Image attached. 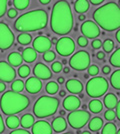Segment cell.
<instances>
[{
  "mask_svg": "<svg viewBox=\"0 0 120 134\" xmlns=\"http://www.w3.org/2000/svg\"><path fill=\"white\" fill-rule=\"evenodd\" d=\"M9 134H31L29 131L25 130V129H16L14 131H11Z\"/></svg>",
  "mask_w": 120,
  "mask_h": 134,
  "instance_id": "f6af8a7d",
  "label": "cell"
},
{
  "mask_svg": "<svg viewBox=\"0 0 120 134\" xmlns=\"http://www.w3.org/2000/svg\"><path fill=\"white\" fill-rule=\"evenodd\" d=\"M104 117L108 121H112L116 118V113L112 109H107V111L104 113Z\"/></svg>",
  "mask_w": 120,
  "mask_h": 134,
  "instance_id": "74e56055",
  "label": "cell"
},
{
  "mask_svg": "<svg viewBox=\"0 0 120 134\" xmlns=\"http://www.w3.org/2000/svg\"><path fill=\"white\" fill-rule=\"evenodd\" d=\"M103 126V120L100 117H93L88 123V128L91 131H99Z\"/></svg>",
  "mask_w": 120,
  "mask_h": 134,
  "instance_id": "cb8c5ba5",
  "label": "cell"
},
{
  "mask_svg": "<svg viewBox=\"0 0 120 134\" xmlns=\"http://www.w3.org/2000/svg\"><path fill=\"white\" fill-rule=\"evenodd\" d=\"M59 106V100L55 97L41 96L39 97L33 106V113L36 117L44 118L55 114Z\"/></svg>",
  "mask_w": 120,
  "mask_h": 134,
  "instance_id": "5b68a950",
  "label": "cell"
},
{
  "mask_svg": "<svg viewBox=\"0 0 120 134\" xmlns=\"http://www.w3.org/2000/svg\"><path fill=\"white\" fill-rule=\"evenodd\" d=\"M55 45L58 54L64 57L71 55L75 51V42L71 37H61L57 40V43Z\"/></svg>",
  "mask_w": 120,
  "mask_h": 134,
  "instance_id": "30bf717a",
  "label": "cell"
},
{
  "mask_svg": "<svg viewBox=\"0 0 120 134\" xmlns=\"http://www.w3.org/2000/svg\"><path fill=\"white\" fill-rule=\"evenodd\" d=\"M103 103H104V106L106 107L107 109H113L117 105L118 99H117V97H116L115 94L108 93V94L105 95V97L103 99Z\"/></svg>",
  "mask_w": 120,
  "mask_h": 134,
  "instance_id": "ffe728a7",
  "label": "cell"
},
{
  "mask_svg": "<svg viewBox=\"0 0 120 134\" xmlns=\"http://www.w3.org/2000/svg\"><path fill=\"white\" fill-rule=\"evenodd\" d=\"M96 57H97L99 60H102V59L105 58V53L103 51H99V52H97V54H96Z\"/></svg>",
  "mask_w": 120,
  "mask_h": 134,
  "instance_id": "c3c4849f",
  "label": "cell"
},
{
  "mask_svg": "<svg viewBox=\"0 0 120 134\" xmlns=\"http://www.w3.org/2000/svg\"><path fill=\"white\" fill-rule=\"evenodd\" d=\"M57 83H60V84L64 83V78H63V77H58V79H57Z\"/></svg>",
  "mask_w": 120,
  "mask_h": 134,
  "instance_id": "9f6ffc18",
  "label": "cell"
},
{
  "mask_svg": "<svg viewBox=\"0 0 120 134\" xmlns=\"http://www.w3.org/2000/svg\"><path fill=\"white\" fill-rule=\"evenodd\" d=\"M14 43V34L9 26L4 22H0V49L7 50Z\"/></svg>",
  "mask_w": 120,
  "mask_h": 134,
  "instance_id": "9c48e42d",
  "label": "cell"
},
{
  "mask_svg": "<svg viewBox=\"0 0 120 134\" xmlns=\"http://www.w3.org/2000/svg\"><path fill=\"white\" fill-rule=\"evenodd\" d=\"M24 88L27 90V92L30 94H36L42 89V82L41 80L36 77H29L27 78L26 82L24 83Z\"/></svg>",
  "mask_w": 120,
  "mask_h": 134,
  "instance_id": "5bb4252c",
  "label": "cell"
},
{
  "mask_svg": "<svg viewBox=\"0 0 120 134\" xmlns=\"http://www.w3.org/2000/svg\"><path fill=\"white\" fill-rule=\"evenodd\" d=\"M48 14L43 9L31 10L18 17L14 22V28L19 32H32L47 26Z\"/></svg>",
  "mask_w": 120,
  "mask_h": 134,
  "instance_id": "3957f363",
  "label": "cell"
},
{
  "mask_svg": "<svg viewBox=\"0 0 120 134\" xmlns=\"http://www.w3.org/2000/svg\"><path fill=\"white\" fill-rule=\"evenodd\" d=\"M6 89V84L4 82H0V93L4 92Z\"/></svg>",
  "mask_w": 120,
  "mask_h": 134,
  "instance_id": "816d5d0a",
  "label": "cell"
},
{
  "mask_svg": "<svg viewBox=\"0 0 120 134\" xmlns=\"http://www.w3.org/2000/svg\"><path fill=\"white\" fill-rule=\"evenodd\" d=\"M88 107H89V109H90V111H91L92 113L97 114V113L102 111L103 104H102V102L100 100H98V99H92V100L89 102Z\"/></svg>",
  "mask_w": 120,
  "mask_h": 134,
  "instance_id": "484cf974",
  "label": "cell"
},
{
  "mask_svg": "<svg viewBox=\"0 0 120 134\" xmlns=\"http://www.w3.org/2000/svg\"><path fill=\"white\" fill-rule=\"evenodd\" d=\"M66 89L72 94H80L83 90V84L78 79H69L65 84Z\"/></svg>",
  "mask_w": 120,
  "mask_h": 134,
  "instance_id": "ac0fdd59",
  "label": "cell"
},
{
  "mask_svg": "<svg viewBox=\"0 0 120 134\" xmlns=\"http://www.w3.org/2000/svg\"><path fill=\"white\" fill-rule=\"evenodd\" d=\"M12 4L16 8V10H24L30 4V0H13Z\"/></svg>",
  "mask_w": 120,
  "mask_h": 134,
  "instance_id": "4dcf8cb0",
  "label": "cell"
},
{
  "mask_svg": "<svg viewBox=\"0 0 120 134\" xmlns=\"http://www.w3.org/2000/svg\"><path fill=\"white\" fill-rule=\"evenodd\" d=\"M116 134H120V129L118 130V131H117V132H116Z\"/></svg>",
  "mask_w": 120,
  "mask_h": 134,
  "instance_id": "e7e4bbea",
  "label": "cell"
},
{
  "mask_svg": "<svg viewBox=\"0 0 120 134\" xmlns=\"http://www.w3.org/2000/svg\"><path fill=\"white\" fill-rule=\"evenodd\" d=\"M22 58L23 60L26 61L27 63H32L37 58V52L31 47L25 48L22 52Z\"/></svg>",
  "mask_w": 120,
  "mask_h": 134,
  "instance_id": "44dd1931",
  "label": "cell"
},
{
  "mask_svg": "<svg viewBox=\"0 0 120 134\" xmlns=\"http://www.w3.org/2000/svg\"><path fill=\"white\" fill-rule=\"evenodd\" d=\"M78 19H79L80 21H85V19H86V17L84 14H80L79 16H78Z\"/></svg>",
  "mask_w": 120,
  "mask_h": 134,
  "instance_id": "11a10c76",
  "label": "cell"
},
{
  "mask_svg": "<svg viewBox=\"0 0 120 134\" xmlns=\"http://www.w3.org/2000/svg\"><path fill=\"white\" fill-rule=\"evenodd\" d=\"M73 27V15L71 6L65 0L57 1L52 8L50 28L55 34L66 35Z\"/></svg>",
  "mask_w": 120,
  "mask_h": 134,
  "instance_id": "6da1fadb",
  "label": "cell"
},
{
  "mask_svg": "<svg viewBox=\"0 0 120 134\" xmlns=\"http://www.w3.org/2000/svg\"><path fill=\"white\" fill-rule=\"evenodd\" d=\"M69 71H70V69H69V67H64V69H63V72L64 73H69Z\"/></svg>",
  "mask_w": 120,
  "mask_h": 134,
  "instance_id": "680465c9",
  "label": "cell"
},
{
  "mask_svg": "<svg viewBox=\"0 0 120 134\" xmlns=\"http://www.w3.org/2000/svg\"><path fill=\"white\" fill-rule=\"evenodd\" d=\"M98 73H99V68L97 65H89L88 67V75H91V76H96Z\"/></svg>",
  "mask_w": 120,
  "mask_h": 134,
  "instance_id": "f35d334b",
  "label": "cell"
},
{
  "mask_svg": "<svg viewBox=\"0 0 120 134\" xmlns=\"http://www.w3.org/2000/svg\"><path fill=\"white\" fill-rule=\"evenodd\" d=\"M108 81L101 76H94L88 80L86 84V92L92 98H98L108 90Z\"/></svg>",
  "mask_w": 120,
  "mask_h": 134,
  "instance_id": "8992f818",
  "label": "cell"
},
{
  "mask_svg": "<svg viewBox=\"0 0 120 134\" xmlns=\"http://www.w3.org/2000/svg\"><path fill=\"white\" fill-rule=\"evenodd\" d=\"M17 41L18 43H20L21 45H28L31 43L32 41V36L27 32L19 34L17 36Z\"/></svg>",
  "mask_w": 120,
  "mask_h": 134,
  "instance_id": "f546056e",
  "label": "cell"
},
{
  "mask_svg": "<svg viewBox=\"0 0 120 134\" xmlns=\"http://www.w3.org/2000/svg\"><path fill=\"white\" fill-rule=\"evenodd\" d=\"M118 6L120 7V0H119V2H118Z\"/></svg>",
  "mask_w": 120,
  "mask_h": 134,
  "instance_id": "03108f58",
  "label": "cell"
},
{
  "mask_svg": "<svg viewBox=\"0 0 120 134\" xmlns=\"http://www.w3.org/2000/svg\"><path fill=\"white\" fill-rule=\"evenodd\" d=\"M115 37H116V40L118 41V43H120V29L116 32V35H115Z\"/></svg>",
  "mask_w": 120,
  "mask_h": 134,
  "instance_id": "db71d44e",
  "label": "cell"
},
{
  "mask_svg": "<svg viewBox=\"0 0 120 134\" xmlns=\"http://www.w3.org/2000/svg\"><path fill=\"white\" fill-rule=\"evenodd\" d=\"M115 108H116V117L118 118V120L120 121V100L118 101V103H117Z\"/></svg>",
  "mask_w": 120,
  "mask_h": 134,
  "instance_id": "bcb514c9",
  "label": "cell"
},
{
  "mask_svg": "<svg viewBox=\"0 0 120 134\" xmlns=\"http://www.w3.org/2000/svg\"><path fill=\"white\" fill-rule=\"evenodd\" d=\"M5 130V126H4V122H3V119H2V116L0 115V134L2 132H4Z\"/></svg>",
  "mask_w": 120,
  "mask_h": 134,
  "instance_id": "7dc6e473",
  "label": "cell"
},
{
  "mask_svg": "<svg viewBox=\"0 0 120 134\" xmlns=\"http://www.w3.org/2000/svg\"><path fill=\"white\" fill-rule=\"evenodd\" d=\"M7 9V0H0V18L4 16Z\"/></svg>",
  "mask_w": 120,
  "mask_h": 134,
  "instance_id": "ab89813d",
  "label": "cell"
},
{
  "mask_svg": "<svg viewBox=\"0 0 120 134\" xmlns=\"http://www.w3.org/2000/svg\"><path fill=\"white\" fill-rule=\"evenodd\" d=\"M52 130L57 132V133H61L63 131H65L66 128H67V123H66V120L63 117L59 116V117H56L53 121H52Z\"/></svg>",
  "mask_w": 120,
  "mask_h": 134,
  "instance_id": "d6986e66",
  "label": "cell"
},
{
  "mask_svg": "<svg viewBox=\"0 0 120 134\" xmlns=\"http://www.w3.org/2000/svg\"><path fill=\"white\" fill-rule=\"evenodd\" d=\"M110 83L116 90H120V69L115 70L110 76Z\"/></svg>",
  "mask_w": 120,
  "mask_h": 134,
  "instance_id": "4316f807",
  "label": "cell"
},
{
  "mask_svg": "<svg viewBox=\"0 0 120 134\" xmlns=\"http://www.w3.org/2000/svg\"><path fill=\"white\" fill-rule=\"evenodd\" d=\"M6 125L9 129H15L20 125V119L16 115H9L6 118Z\"/></svg>",
  "mask_w": 120,
  "mask_h": 134,
  "instance_id": "83f0119b",
  "label": "cell"
},
{
  "mask_svg": "<svg viewBox=\"0 0 120 134\" xmlns=\"http://www.w3.org/2000/svg\"><path fill=\"white\" fill-rule=\"evenodd\" d=\"M116 132H117L116 125H115L114 123L109 122L104 125L101 134H116Z\"/></svg>",
  "mask_w": 120,
  "mask_h": 134,
  "instance_id": "d6a6232c",
  "label": "cell"
},
{
  "mask_svg": "<svg viewBox=\"0 0 120 134\" xmlns=\"http://www.w3.org/2000/svg\"><path fill=\"white\" fill-rule=\"evenodd\" d=\"M55 58H56V55H55V53L51 50H48L43 53V59H44L46 62H52Z\"/></svg>",
  "mask_w": 120,
  "mask_h": 134,
  "instance_id": "8d00e7d4",
  "label": "cell"
},
{
  "mask_svg": "<svg viewBox=\"0 0 120 134\" xmlns=\"http://www.w3.org/2000/svg\"><path fill=\"white\" fill-rule=\"evenodd\" d=\"M16 77V71L5 61H0V80L2 82H12Z\"/></svg>",
  "mask_w": 120,
  "mask_h": 134,
  "instance_id": "7c38bea8",
  "label": "cell"
},
{
  "mask_svg": "<svg viewBox=\"0 0 120 134\" xmlns=\"http://www.w3.org/2000/svg\"><path fill=\"white\" fill-rule=\"evenodd\" d=\"M57 38H55V37H53V38H52V40H51V43L52 44H56V43H57Z\"/></svg>",
  "mask_w": 120,
  "mask_h": 134,
  "instance_id": "91938a15",
  "label": "cell"
},
{
  "mask_svg": "<svg viewBox=\"0 0 120 134\" xmlns=\"http://www.w3.org/2000/svg\"><path fill=\"white\" fill-rule=\"evenodd\" d=\"M69 65L71 68L77 71H83L90 65V55L87 51L80 50L74 53L69 60Z\"/></svg>",
  "mask_w": 120,
  "mask_h": 134,
  "instance_id": "52a82bcc",
  "label": "cell"
},
{
  "mask_svg": "<svg viewBox=\"0 0 120 134\" xmlns=\"http://www.w3.org/2000/svg\"><path fill=\"white\" fill-rule=\"evenodd\" d=\"M22 61V55H20V53H18V52H12L8 55V62L12 67L20 66Z\"/></svg>",
  "mask_w": 120,
  "mask_h": 134,
  "instance_id": "7402d4cb",
  "label": "cell"
},
{
  "mask_svg": "<svg viewBox=\"0 0 120 134\" xmlns=\"http://www.w3.org/2000/svg\"><path fill=\"white\" fill-rule=\"evenodd\" d=\"M59 95H60L61 97H64V96L66 95V92H65L64 90H60V92H59Z\"/></svg>",
  "mask_w": 120,
  "mask_h": 134,
  "instance_id": "6f0895ef",
  "label": "cell"
},
{
  "mask_svg": "<svg viewBox=\"0 0 120 134\" xmlns=\"http://www.w3.org/2000/svg\"><path fill=\"white\" fill-rule=\"evenodd\" d=\"M77 43L81 47H85L88 44V40H87V38H86L85 36H79L78 39H77Z\"/></svg>",
  "mask_w": 120,
  "mask_h": 134,
  "instance_id": "b9f144b4",
  "label": "cell"
},
{
  "mask_svg": "<svg viewBox=\"0 0 120 134\" xmlns=\"http://www.w3.org/2000/svg\"><path fill=\"white\" fill-rule=\"evenodd\" d=\"M110 71H111V68H110L108 65H105V66L102 68V72L104 73V74H109Z\"/></svg>",
  "mask_w": 120,
  "mask_h": 134,
  "instance_id": "681fc988",
  "label": "cell"
},
{
  "mask_svg": "<svg viewBox=\"0 0 120 134\" xmlns=\"http://www.w3.org/2000/svg\"><path fill=\"white\" fill-rule=\"evenodd\" d=\"M81 32L83 36L89 39H95L100 34V28L96 23L90 20H86L81 25Z\"/></svg>",
  "mask_w": 120,
  "mask_h": 134,
  "instance_id": "8fae6325",
  "label": "cell"
},
{
  "mask_svg": "<svg viewBox=\"0 0 120 134\" xmlns=\"http://www.w3.org/2000/svg\"><path fill=\"white\" fill-rule=\"evenodd\" d=\"M18 74H19L20 77L26 78L30 74V68L27 65H22V66L19 67V69H18Z\"/></svg>",
  "mask_w": 120,
  "mask_h": 134,
  "instance_id": "d590c367",
  "label": "cell"
},
{
  "mask_svg": "<svg viewBox=\"0 0 120 134\" xmlns=\"http://www.w3.org/2000/svg\"><path fill=\"white\" fill-rule=\"evenodd\" d=\"M63 134H73L72 132H67V133H63Z\"/></svg>",
  "mask_w": 120,
  "mask_h": 134,
  "instance_id": "be15d7a7",
  "label": "cell"
},
{
  "mask_svg": "<svg viewBox=\"0 0 120 134\" xmlns=\"http://www.w3.org/2000/svg\"><path fill=\"white\" fill-rule=\"evenodd\" d=\"M60 114H61V115H64V114H65V111H64V110H61V111H60Z\"/></svg>",
  "mask_w": 120,
  "mask_h": 134,
  "instance_id": "6125c7cd",
  "label": "cell"
},
{
  "mask_svg": "<svg viewBox=\"0 0 120 134\" xmlns=\"http://www.w3.org/2000/svg\"><path fill=\"white\" fill-rule=\"evenodd\" d=\"M90 119V113L86 110H75L71 111L67 116L69 125L74 129H81L88 123Z\"/></svg>",
  "mask_w": 120,
  "mask_h": 134,
  "instance_id": "ba28073f",
  "label": "cell"
},
{
  "mask_svg": "<svg viewBox=\"0 0 120 134\" xmlns=\"http://www.w3.org/2000/svg\"><path fill=\"white\" fill-rule=\"evenodd\" d=\"M59 90V85H58L57 82L55 81H50L46 84V91L48 94H56L57 91Z\"/></svg>",
  "mask_w": 120,
  "mask_h": 134,
  "instance_id": "1f68e13d",
  "label": "cell"
},
{
  "mask_svg": "<svg viewBox=\"0 0 120 134\" xmlns=\"http://www.w3.org/2000/svg\"><path fill=\"white\" fill-rule=\"evenodd\" d=\"M93 19L104 30L114 31L120 28V7L115 2L100 6L93 13Z\"/></svg>",
  "mask_w": 120,
  "mask_h": 134,
  "instance_id": "7a4b0ae2",
  "label": "cell"
},
{
  "mask_svg": "<svg viewBox=\"0 0 120 134\" xmlns=\"http://www.w3.org/2000/svg\"><path fill=\"white\" fill-rule=\"evenodd\" d=\"M103 50L106 53H110L111 51L114 49V42L111 39H105V41L102 43Z\"/></svg>",
  "mask_w": 120,
  "mask_h": 134,
  "instance_id": "e575fe53",
  "label": "cell"
},
{
  "mask_svg": "<svg viewBox=\"0 0 120 134\" xmlns=\"http://www.w3.org/2000/svg\"><path fill=\"white\" fill-rule=\"evenodd\" d=\"M109 62L112 66L120 67V48H117L116 51L112 53V55L110 56Z\"/></svg>",
  "mask_w": 120,
  "mask_h": 134,
  "instance_id": "f1b7e54d",
  "label": "cell"
},
{
  "mask_svg": "<svg viewBox=\"0 0 120 134\" xmlns=\"http://www.w3.org/2000/svg\"><path fill=\"white\" fill-rule=\"evenodd\" d=\"M20 124L23 128H30L32 127V125L34 124V116L29 114V113H26L24 114L21 119H20Z\"/></svg>",
  "mask_w": 120,
  "mask_h": 134,
  "instance_id": "d4e9b609",
  "label": "cell"
},
{
  "mask_svg": "<svg viewBox=\"0 0 120 134\" xmlns=\"http://www.w3.org/2000/svg\"><path fill=\"white\" fill-rule=\"evenodd\" d=\"M32 134H52V127L45 120H39L32 125Z\"/></svg>",
  "mask_w": 120,
  "mask_h": 134,
  "instance_id": "2e32d148",
  "label": "cell"
},
{
  "mask_svg": "<svg viewBox=\"0 0 120 134\" xmlns=\"http://www.w3.org/2000/svg\"><path fill=\"white\" fill-rule=\"evenodd\" d=\"M51 68H52V71L54 73H59L62 70V64L58 61L53 62L51 65Z\"/></svg>",
  "mask_w": 120,
  "mask_h": 134,
  "instance_id": "60d3db41",
  "label": "cell"
},
{
  "mask_svg": "<svg viewBox=\"0 0 120 134\" xmlns=\"http://www.w3.org/2000/svg\"><path fill=\"white\" fill-rule=\"evenodd\" d=\"M91 45L93 49H99V48L102 47V42H101V40H99V39H94L92 41Z\"/></svg>",
  "mask_w": 120,
  "mask_h": 134,
  "instance_id": "7bdbcfd3",
  "label": "cell"
},
{
  "mask_svg": "<svg viewBox=\"0 0 120 134\" xmlns=\"http://www.w3.org/2000/svg\"><path fill=\"white\" fill-rule=\"evenodd\" d=\"M32 44H33V49L38 53H44L46 51L50 50L52 46L51 40L46 36H43V35L37 36L33 40Z\"/></svg>",
  "mask_w": 120,
  "mask_h": 134,
  "instance_id": "4fadbf2b",
  "label": "cell"
},
{
  "mask_svg": "<svg viewBox=\"0 0 120 134\" xmlns=\"http://www.w3.org/2000/svg\"><path fill=\"white\" fill-rule=\"evenodd\" d=\"M80 134H91V133H90L89 131H83L82 133H80Z\"/></svg>",
  "mask_w": 120,
  "mask_h": 134,
  "instance_id": "94428289",
  "label": "cell"
},
{
  "mask_svg": "<svg viewBox=\"0 0 120 134\" xmlns=\"http://www.w3.org/2000/svg\"><path fill=\"white\" fill-rule=\"evenodd\" d=\"M74 9L77 13L84 14L89 9V3L87 0H76L74 3Z\"/></svg>",
  "mask_w": 120,
  "mask_h": 134,
  "instance_id": "603a6c76",
  "label": "cell"
},
{
  "mask_svg": "<svg viewBox=\"0 0 120 134\" xmlns=\"http://www.w3.org/2000/svg\"><path fill=\"white\" fill-rule=\"evenodd\" d=\"M89 1L93 5H98V4H101L104 0H89Z\"/></svg>",
  "mask_w": 120,
  "mask_h": 134,
  "instance_id": "f907efd6",
  "label": "cell"
},
{
  "mask_svg": "<svg viewBox=\"0 0 120 134\" xmlns=\"http://www.w3.org/2000/svg\"><path fill=\"white\" fill-rule=\"evenodd\" d=\"M33 74L35 75L36 78L42 79V80L51 78L52 76L51 70L43 63H37L35 65L34 68H33Z\"/></svg>",
  "mask_w": 120,
  "mask_h": 134,
  "instance_id": "9a60e30c",
  "label": "cell"
},
{
  "mask_svg": "<svg viewBox=\"0 0 120 134\" xmlns=\"http://www.w3.org/2000/svg\"><path fill=\"white\" fill-rule=\"evenodd\" d=\"M51 0H39V2L42 4V5H47L48 3H50Z\"/></svg>",
  "mask_w": 120,
  "mask_h": 134,
  "instance_id": "f5cc1de1",
  "label": "cell"
},
{
  "mask_svg": "<svg viewBox=\"0 0 120 134\" xmlns=\"http://www.w3.org/2000/svg\"><path fill=\"white\" fill-rule=\"evenodd\" d=\"M17 14H18L17 10L14 9V8H11V9H9V10L7 11V15H8V17H9V18H12V19L17 16Z\"/></svg>",
  "mask_w": 120,
  "mask_h": 134,
  "instance_id": "ee69618b",
  "label": "cell"
},
{
  "mask_svg": "<svg viewBox=\"0 0 120 134\" xmlns=\"http://www.w3.org/2000/svg\"><path fill=\"white\" fill-rule=\"evenodd\" d=\"M80 105H81V101L77 96H74V95L67 96L63 100V107L67 111H75L79 108Z\"/></svg>",
  "mask_w": 120,
  "mask_h": 134,
  "instance_id": "e0dca14e",
  "label": "cell"
},
{
  "mask_svg": "<svg viewBox=\"0 0 120 134\" xmlns=\"http://www.w3.org/2000/svg\"><path fill=\"white\" fill-rule=\"evenodd\" d=\"M29 98L14 91H5L0 98V108L5 115H15L28 107Z\"/></svg>",
  "mask_w": 120,
  "mask_h": 134,
  "instance_id": "277c9868",
  "label": "cell"
},
{
  "mask_svg": "<svg viewBox=\"0 0 120 134\" xmlns=\"http://www.w3.org/2000/svg\"><path fill=\"white\" fill-rule=\"evenodd\" d=\"M23 89H24V82H23L22 80H20V79L15 80V81L11 84V90L14 91V92L20 93Z\"/></svg>",
  "mask_w": 120,
  "mask_h": 134,
  "instance_id": "836d02e7",
  "label": "cell"
}]
</instances>
